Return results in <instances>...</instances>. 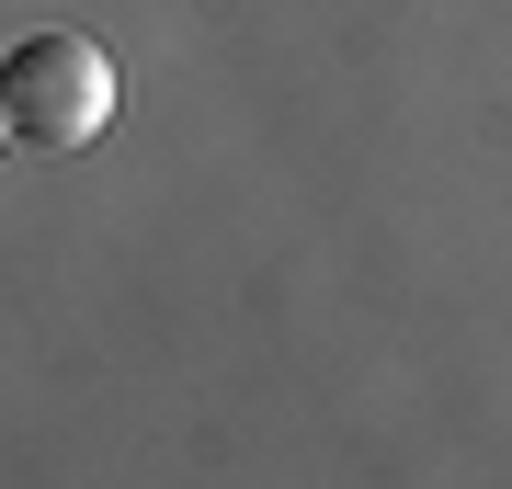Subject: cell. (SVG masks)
<instances>
[{"instance_id":"obj_1","label":"cell","mask_w":512,"mask_h":489,"mask_svg":"<svg viewBox=\"0 0 512 489\" xmlns=\"http://www.w3.org/2000/svg\"><path fill=\"white\" fill-rule=\"evenodd\" d=\"M0 114H12L23 148H92L114 126V57L80 35V23H35L23 46H0Z\"/></svg>"},{"instance_id":"obj_2","label":"cell","mask_w":512,"mask_h":489,"mask_svg":"<svg viewBox=\"0 0 512 489\" xmlns=\"http://www.w3.org/2000/svg\"><path fill=\"white\" fill-rule=\"evenodd\" d=\"M0 148H12V114H0Z\"/></svg>"}]
</instances>
